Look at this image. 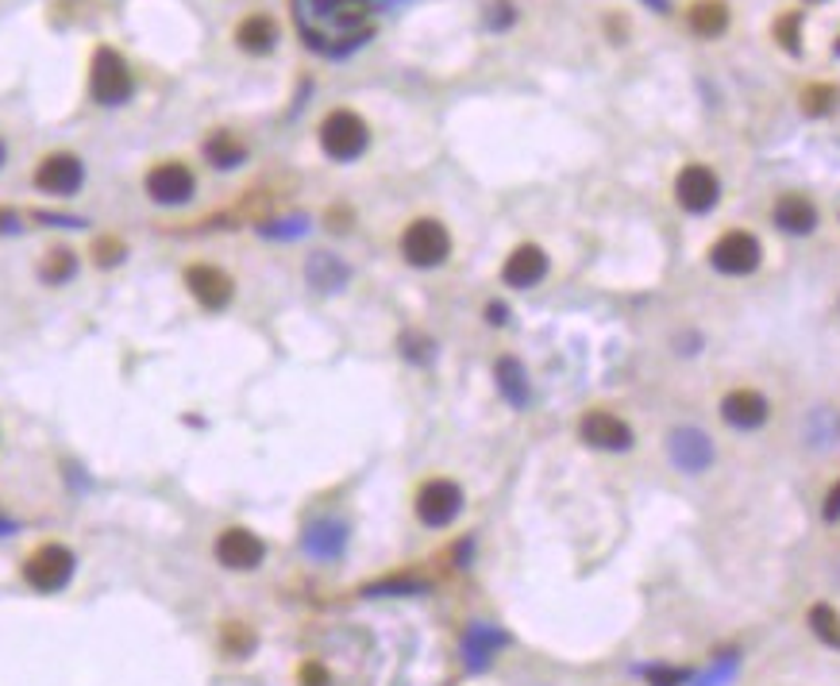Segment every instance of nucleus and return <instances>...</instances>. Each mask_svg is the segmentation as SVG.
Wrapping results in <instances>:
<instances>
[{
    "instance_id": "nucleus-23",
    "label": "nucleus",
    "mask_w": 840,
    "mask_h": 686,
    "mask_svg": "<svg viewBox=\"0 0 840 686\" xmlns=\"http://www.w3.org/2000/svg\"><path fill=\"white\" fill-rule=\"evenodd\" d=\"M305 270H309V281H313V286H320V289H339V286L347 281V266L339 263L336 255H328V252H317V255H313Z\"/></svg>"
},
{
    "instance_id": "nucleus-12",
    "label": "nucleus",
    "mask_w": 840,
    "mask_h": 686,
    "mask_svg": "<svg viewBox=\"0 0 840 686\" xmlns=\"http://www.w3.org/2000/svg\"><path fill=\"white\" fill-rule=\"evenodd\" d=\"M216 560L228 571H255L266 560V544L252 529H224L216 536Z\"/></svg>"
},
{
    "instance_id": "nucleus-28",
    "label": "nucleus",
    "mask_w": 840,
    "mask_h": 686,
    "mask_svg": "<svg viewBox=\"0 0 840 686\" xmlns=\"http://www.w3.org/2000/svg\"><path fill=\"white\" fill-rule=\"evenodd\" d=\"M78 274V258L70 252H51V258L43 263V278L51 281V286H59V281H70Z\"/></svg>"
},
{
    "instance_id": "nucleus-31",
    "label": "nucleus",
    "mask_w": 840,
    "mask_h": 686,
    "mask_svg": "<svg viewBox=\"0 0 840 686\" xmlns=\"http://www.w3.org/2000/svg\"><path fill=\"white\" fill-rule=\"evenodd\" d=\"M4 155H8V151H4V143H0V166H4Z\"/></svg>"
},
{
    "instance_id": "nucleus-22",
    "label": "nucleus",
    "mask_w": 840,
    "mask_h": 686,
    "mask_svg": "<svg viewBox=\"0 0 840 686\" xmlns=\"http://www.w3.org/2000/svg\"><path fill=\"white\" fill-rule=\"evenodd\" d=\"M505 636H498L494 628L486 625H474L471 633H467V664L471 667H486L490 659H494V652L502 648Z\"/></svg>"
},
{
    "instance_id": "nucleus-19",
    "label": "nucleus",
    "mask_w": 840,
    "mask_h": 686,
    "mask_svg": "<svg viewBox=\"0 0 840 686\" xmlns=\"http://www.w3.org/2000/svg\"><path fill=\"white\" fill-rule=\"evenodd\" d=\"M494 378H498V390H502V398L509 401L513 409H524L532 398V386H529V370H524L521 359H513V355H502L494 367Z\"/></svg>"
},
{
    "instance_id": "nucleus-20",
    "label": "nucleus",
    "mask_w": 840,
    "mask_h": 686,
    "mask_svg": "<svg viewBox=\"0 0 840 686\" xmlns=\"http://www.w3.org/2000/svg\"><path fill=\"white\" fill-rule=\"evenodd\" d=\"M236 43L244 47L247 54H270L278 47V23L270 16H247L236 28Z\"/></svg>"
},
{
    "instance_id": "nucleus-18",
    "label": "nucleus",
    "mask_w": 840,
    "mask_h": 686,
    "mask_svg": "<svg viewBox=\"0 0 840 686\" xmlns=\"http://www.w3.org/2000/svg\"><path fill=\"white\" fill-rule=\"evenodd\" d=\"M347 544V524L339 521H313L301 536V547L313 560H336Z\"/></svg>"
},
{
    "instance_id": "nucleus-16",
    "label": "nucleus",
    "mask_w": 840,
    "mask_h": 686,
    "mask_svg": "<svg viewBox=\"0 0 840 686\" xmlns=\"http://www.w3.org/2000/svg\"><path fill=\"white\" fill-rule=\"evenodd\" d=\"M767 413H771V406H767V398L756 390H733V393H725V401H721V417L740 432L759 429V424L767 421Z\"/></svg>"
},
{
    "instance_id": "nucleus-24",
    "label": "nucleus",
    "mask_w": 840,
    "mask_h": 686,
    "mask_svg": "<svg viewBox=\"0 0 840 686\" xmlns=\"http://www.w3.org/2000/svg\"><path fill=\"white\" fill-rule=\"evenodd\" d=\"M205 155L213 166H221V171H232V166H239L247 158V147L244 143H236L228 132H216L213 140L205 143Z\"/></svg>"
},
{
    "instance_id": "nucleus-11",
    "label": "nucleus",
    "mask_w": 840,
    "mask_h": 686,
    "mask_svg": "<svg viewBox=\"0 0 840 686\" xmlns=\"http://www.w3.org/2000/svg\"><path fill=\"white\" fill-rule=\"evenodd\" d=\"M578 436L597 451H628L633 448V429H628L617 413H609V409H594V413H586L583 421H578Z\"/></svg>"
},
{
    "instance_id": "nucleus-14",
    "label": "nucleus",
    "mask_w": 840,
    "mask_h": 686,
    "mask_svg": "<svg viewBox=\"0 0 840 686\" xmlns=\"http://www.w3.org/2000/svg\"><path fill=\"white\" fill-rule=\"evenodd\" d=\"M672 459L678 471L701 474L714 463V440L701 429H675L672 432Z\"/></svg>"
},
{
    "instance_id": "nucleus-13",
    "label": "nucleus",
    "mask_w": 840,
    "mask_h": 686,
    "mask_svg": "<svg viewBox=\"0 0 840 686\" xmlns=\"http://www.w3.org/2000/svg\"><path fill=\"white\" fill-rule=\"evenodd\" d=\"M193 190H197V177L182 163H158L155 171L147 174V193L158 205H170V208L185 205V201H193Z\"/></svg>"
},
{
    "instance_id": "nucleus-17",
    "label": "nucleus",
    "mask_w": 840,
    "mask_h": 686,
    "mask_svg": "<svg viewBox=\"0 0 840 686\" xmlns=\"http://www.w3.org/2000/svg\"><path fill=\"white\" fill-rule=\"evenodd\" d=\"M771 216L782 232H790V236H810V232L818 228V208H813V201L802 197V193H787V197H779L771 208Z\"/></svg>"
},
{
    "instance_id": "nucleus-30",
    "label": "nucleus",
    "mask_w": 840,
    "mask_h": 686,
    "mask_svg": "<svg viewBox=\"0 0 840 686\" xmlns=\"http://www.w3.org/2000/svg\"><path fill=\"white\" fill-rule=\"evenodd\" d=\"M683 679H686V672H652V686H675Z\"/></svg>"
},
{
    "instance_id": "nucleus-2",
    "label": "nucleus",
    "mask_w": 840,
    "mask_h": 686,
    "mask_svg": "<svg viewBox=\"0 0 840 686\" xmlns=\"http://www.w3.org/2000/svg\"><path fill=\"white\" fill-rule=\"evenodd\" d=\"M320 147H325V155L336 158V163H355V158L370 147L367 120H362L359 112H351V109L328 112L325 124H320Z\"/></svg>"
},
{
    "instance_id": "nucleus-27",
    "label": "nucleus",
    "mask_w": 840,
    "mask_h": 686,
    "mask_svg": "<svg viewBox=\"0 0 840 686\" xmlns=\"http://www.w3.org/2000/svg\"><path fill=\"white\" fill-rule=\"evenodd\" d=\"M775 39H779L782 51L802 54V16L798 12L779 16V20H775Z\"/></svg>"
},
{
    "instance_id": "nucleus-5",
    "label": "nucleus",
    "mask_w": 840,
    "mask_h": 686,
    "mask_svg": "<svg viewBox=\"0 0 840 686\" xmlns=\"http://www.w3.org/2000/svg\"><path fill=\"white\" fill-rule=\"evenodd\" d=\"M401 255H406L409 266H420V270H432V266L448 263L451 255L448 228L440 221H432V216H420V221H413L401 232Z\"/></svg>"
},
{
    "instance_id": "nucleus-3",
    "label": "nucleus",
    "mask_w": 840,
    "mask_h": 686,
    "mask_svg": "<svg viewBox=\"0 0 840 686\" xmlns=\"http://www.w3.org/2000/svg\"><path fill=\"white\" fill-rule=\"evenodd\" d=\"M74 567H78V560L66 544H43L23 560V583L39 594H59L70 586Z\"/></svg>"
},
{
    "instance_id": "nucleus-4",
    "label": "nucleus",
    "mask_w": 840,
    "mask_h": 686,
    "mask_svg": "<svg viewBox=\"0 0 840 686\" xmlns=\"http://www.w3.org/2000/svg\"><path fill=\"white\" fill-rule=\"evenodd\" d=\"M89 93H93L96 104L104 109H116V104H127L135 93L132 70H127L124 54H116L112 47H101L93 54V70H89Z\"/></svg>"
},
{
    "instance_id": "nucleus-21",
    "label": "nucleus",
    "mask_w": 840,
    "mask_h": 686,
    "mask_svg": "<svg viewBox=\"0 0 840 686\" xmlns=\"http://www.w3.org/2000/svg\"><path fill=\"white\" fill-rule=\"evenodd\" d=\"M686 20H690L694 35L717 39L725 28H729V4H725V0H698V4L690 8V16H686Z\"/></svg>"
},
{
    "instance_id": "nucleus-10",
    "label": "nucleus",
    "mask_w": 840,
    "mask_h": 686,
    "mask_svg": "<svg viewBox=\"0 0 840 686\" xmlns=\"http://www.w3.org/2000/svg\"><path fill=\"white\" fill-rule=\"evenodd\" d=\"M185 286H189V294L197 297L201 309L208 313H221L232 305V294H236V286H232V278L221 270V266L213 263H197L185 270Z\"/></svg>"
},
{
    "instance_id": "nucleus-6",
    "label": "nucleus",
    "mask_w": 840,
    "mask_h": 686,
    "mask_svg": "<svg viewBox=\"0 0 840 686\" xmlns=\"http://www.w3.org/2000/svg\"><path fill=\"white\" fill-rule=\"evenodd\" d=\"M463 513V490L451 479H432L417 490V521L428 529H448Z\"/></svg>"
},
{
    "instance_id": "nucleus-32",
    "label": "nucleus",
    "mask_w": 840,
    "mask_h": 686,
    "mask_svg": "<svg viewBox=\"0 0 840 686\" xmlns=\"http://www.w3.org/2000/svg\"><path fill=\"white\" fill-rule=\"evenodd\" d=\"M833 54H840V39H837V43H833Z\"/></svg>"
},
{
    "instance_id": "nucleus-15",
    "label": "nucleus",
    "mask_w": 840,
    "mask_h": 686,
    "mask_svg": "<svg viewBox=\"0 0 840 686\" xmlns=\"http://www.w3.org/2000/svg\"><path fill=\"white\" fill-rule=\"evenodd\" d=\"M544 274H547V255H544V247H536V244H521L502 266L505 286H513V289H532L536 281H544Z\"/></svg>"
},
{
    "instance_id": "nucleus-7",
    "label": "nucleus",
    "mask_w": 840,
    "mask_h": 686,
    "mask_svg": "<svg viewBox=\"0 0 840 686\" xmlns=\"http://www.w3.org/2000/svg\"><path fill=\"white\" fill-rule=\"evenodd\" d=\"M759 258H764V252H759V239L752 232H725V236L709 247V266L721 274H733V278L752 274Z\"/></svg>"
},
{
    "instance_id": "nucleus-33",
    "label": "nucleus",
    "mask_w": 840,
    "mask_h": 686,
    "mask_svg": "<svg viewBox=\"0 0 840 686\" xmlns=\"http://www.w3.org/2000/svg\"><path fill=\"white\" fill-rule=\"evenodd\" d=\"M810 4H821V0H810Z\"/></svg>"
},
{
    "instance_id": "nucleus-25",
    "label": "nucleus",
    "mask_w": 840,
    "mask_h": 686,
    "mask_svg": "<svg viewBox=\"0 0 840 686\" xmlns=\"http://www.w3.org/2000/svg\"><path fill=\"white\" fill-rule=\"evenodd\" d=\"M837 109H840V85H829V82L806 85V93H802L806 116H833Z\"/></svg>"
},
{
    "instance_id": "nucleus-1",
    "label": "nucleus",
    "mask_w": 840,
    "mask_h": 686,
    "mask_svg": "<svg viewBox=\"0 0 840 686\" xmlns=\"http://www.w3.org/2000/svg\"><path fill=\"white\" fill-rule=\"evenodd\" d=\"M297 23L309 47L347 54L370 39V0H297Z\"/></svg>"
},
{
    "instance_id": "nucleus-29",
    "label": "nucleus",
    "mask_w": 840,
    "mask_h": 686,
    "mask_svg": "<svg viewBox=\"0 0 840 686\" xmlns=\"http://www.w3.org/2000/svg\"><path fill=\"white\" fill-rule=\"evenodd\" d=\"M821 513H826V521H840V479L829 487L826 494V505H821Z\"/></svg>"
},
{
    "instance_id": "nucleus-8",
    "label": "nucleus",
    "mask_w": 840,
    "mask_h": 686,
    "mask_svg": "<svg viewBox=\"0 0 840 686\" xmlns=\"http://www.w3.org/2000/svg\"><path fill=\"white\" fill-rule=\"evenodd\" d=\"M85 182V166L78 155L70 151H59V155H47L35 171V190L51 193V197H74Z\"/></svg>"
},
{
    "instance_id": "nucleus-9",
    "label": "nucleus",
    "mask_w": 840,
    "mask_h": 686,
    "mask_svg": "<svg viewBox=\"0 0 840 686\" xmlns=\"http://www.w3.org/2000/svg\"><path fill=\"white\" fill-rule=\"evenodd\" d=\"M717 197H721V182H717V174L709 171V166H683L675 177V201L686 208V213H709V208L717 205Z\"/></svg>"
},
{
    "instance_id": "nucleus-26",
    "label": "nucleus",
    "mask_w": 840,
    "mask_h": 686,
    "mask_svg": "<svg viewBox=\"0 0 840 686\" xmlns=\"http://www.w3.org/2000/svg\"><path fill=\"white\" fill-rule=\"evenodd\" d=\"M810 628L821 644H829V648L840 652V613L833 610V605H826V602L810 605Z\"/></svg>"
}]
</instances>
